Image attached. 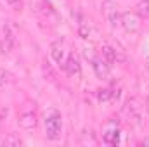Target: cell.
I'll return each instance as SVG.
<instances>
[{
    "label": "cell",
    "mask_w": 149,
    "mask_h": 147,
    "mask_svg": "<svg viewBox=\"0 0 149 147\" xmlns=\"http://www.w3.org/2000/svg\"><path fill=\"white\" fill-rule=\"evenodd\" d=\"M125 111H127L128 118H132V119H135V121H142V116H144V104L141 102V99L130 97V99L127 101Z\"/></svg>",
    "instance_id": "cell-5"
},
{
    "label": "cell",
    "mask_w": 149,
    "mask_h": 147,
    "mask_svg": "<svg viewBox=\"0 0 149 147\" xmlns=\"http://www.w3.org/2000/svg\"><path fill=\"white\" fill-rule=\"evenodd\" d=\"M63 132V116L57 109H50L45 114V137L49 140H57Z\"/></svg>",
    "instance_id": "cell-2"
},
{
    "label": "cell",
    "mask_w": 149,
    "mask_h": 147,
    "mask_svg": "<svg viewBox=\"0 0 149 147\" xmlns=\"http://www.w3.org/2000/svg\"><path fill=\"white\" fill-rule=\"evenodd\" d=\"M97 99H99L101 102L111 101V99H113V92L109 90V88H102V90H99V92H97Z\"/></svg>",
    "instance_id": "cell-14"
},
{
    "label": "cell",
    "mask_w": 149,
    "mask_h": 147,
    "mask_svg": "<svg viewBox=\"0 0 149 147\" xmlns=\"http://www.w3.org/2000/svg\"><path fill=\"white\" fill-rule=\"evenodd\" d=\"M120 24H121L128 33H135V31L141 30V17L137 16V12H123Z\"/></svg>",
    "instance_id": "cell-6"
},
{
    "label": "cell",
    "mask_w": 149,
    "mask_h": 147,
    "mask_svg": "<svg viewBox=\"0 0 149 147\" xmlns=\"http://www.w3.org/2000/svg\"><path fill=\"white\" fill-rule=\"evenodd\" d=\"M102 140H104V144H108V146H116L118 142H120V128H118V123L111 119L108 125H106V130H104V133H102Z\"/></svg>",
    "instance_id": "cell-7"
},
{
    "label": "cell",
    "mask_w": 149,
    "mask_h": 147,
    "mask_svg": "<svg viewBox=\"0 0 149 147\" xmlns=\"http://www.w3.org/2000/svg\"><path fill=\"white\" fill-rule=\"evenodd\" d=\"M102 14H104V17L108 19V23L113 28L120 26L121 14H120V9H118V3L114 0H104L102 2Z\"/></svg>",
    "instance_id": "cell-4"
},
{
    "label": "cell",
    "mask_w": 149,
    "mask_h": 147,
    "mask_svg": "<svg viewBox=\"0 0 149 147\" xmlns=\"http://www.w3.org/2000/svg\"><path fill=\"white\" fill-rule=\"evenodd\" d=\"M63 69L70 74V76H80V73H81V66H80L78 57L74 55L73 52L68 54V57H66V61H64V64H63Z\"/></svg>",
    "instance_id": "cell-10"
},
{
    "label": "cell",
    "mask_w": 149,
    "mask_h": 147,
    "mask_svg": "<svg viewBox=\"0 0 149 147\" xmlns=\"http://www.w3.org/2000/svg\"><path fill=\"white\" fill-rule=\"evenodd\" d=\"M16 28L9 23V21H3L0 24V50L2 54H10L16 47Z\"/></svg>",
    "instance_id": "cell-3"
},
{
    "label": "cell",
    "mask_w": 149,
    "mask_h": 147,
    "mask_svg": "<svg viewBox=\"0 0 149 147\" xmlns=\"http://www.w3.org/2000/svg\"><path fill=\"white\" fill-rule=\"evenodd\" d=\"M17 125L23 130H35L38 125V112H37V102L35 101H24L19 111H17Z\"/></svg>",
    "instance_id": "cell-1"
},
{
    "label": "cell",
    "mask_w": 149,
    "mask_h": 147,
    "mask_svg": "<svg viewBox=\"0 0 149 147\" xmlns=\"http://www.w3.org/2000/svg\"><path fill=\"white\" fill-rule=\"evenodd\" d=\"M101 57H102L108 64H114V62L125 61L123 54H120V50L114 49V47H111V45H102V49H101Z\"/></svg>",
    "instance_id": "cell-9"
},
{
    "label": "cell",
    "mask_w": 149,
    "mask_h": 147,
    "mask_svg": "<svg viewBox=\"0 0 149 147\" xmlns=\"http://www.w3.org/2000/svg\"><path fill=\"white\" fill-rule=\"evenodd\" d=\"M135 12L141 19H149V0H141L135 7Z\"/></svg>",
    "instance_id": "cell-12"
},
{
    "label": "cell",
    "mask_w": 149,
    "mask_h": 147,
    "mask_svg": "<svg viewBox=\"0 0 149 147\" xmlns=\"http://www.w3.org/2000/svg\"><path fill=\"white\" fill-rule=\"evenodd\" d=\"M92 68L97 74V78H101V80H108V76L111 73V64H108L102 57H95L92 61Z\"/></svg>",
    "instance_id": "cell-11"
},
{
    "label": "cell",
    "mask_w": 149,
    "mask_h": 147,
    "mask_svg": "<svg viewBox=\"0 0 149 147\" xmlns=\"http://www.w3.org/2000/svg\"><path fill=\"white\" fill-rule=\"evenodd\" d=\"M148 64H149V57H148Z\"/></svg>",
    "instance_id": "cell-18"
},
{
    "label": "cell",
    "mask_w": 149,
    "mask_h": 147,
    "mask_svg": "<svg viewBox=\"0 0 149 147\" xmlns=\"http://www.w3.org/2000/svg\"><path fill=\"white\" fill-rule=\"evenodd\" d=\"M42 68H43V73H45V76H47L49 80H56V73H54V69H52V66H50L49 61H43Z\"/></svg>",
    "instance_id": "cell-15"
},
{
    "label": "cell",
    "mask_w": 149,
    "mask_h": 147,
    "mask_svg": "<svg viewBox=\"0 0 149 147\" xmlns=\"http://www.w3.org/2000/svg\"><path fill=\"white\" fill-rule=\"evenodd\" d=\"M7 7H10L12 10H21L23 7V0H2Z\"/></svg>",
    "instance_id": "cell-17"
},
{
    "label": "cell",
    "mask_w": 149,
    "mask_h": 147,
    "mask_svg": "<svg viewBox=\"0 0 149 147\" xmlns=\"http://www.w3.org/2000/svg\"><path fill=\"white\" fill-rule=\"evenodd\" d=\"M50 55H52V59L57 62V64H64V61H66V42L64 40H57V42H54L52 45H50Z\"/></svg>",
    "instance_id": "cell-8"
},
{
    "label": "cell",
    "mask_w": 149,
    "mask_h": 147,
    "mask_svg": "<svg viewBox=\"0 0 149 147\" xmlns=\"http://www.w3.org/2000/svg\"><path fill=\"white\" fill-rule=\"evenodd\" d=\"M3 146H14V147H19L23 142H21V139H19V135H16V133H9L5 139H3V142H2Z\"/></svg>",
    "instance_id": "cell-13"
},
{
    "label": "cell",
    "mask_w": 149,
    "mask_h": 147,
    "mask_svg": "<svg viewBox=\"0 0 149 147\" xmlns=\"http://www.w3.org/2000/svg\"><path fill=\"white\" fill-rule=\"evenodd\" d=\"M10 81H12V76H10V73H7V71L0 69V88H2V87H5V85H9Z\"/></svg>",
    "instance_id": "cell-16"
}]
</instances>
